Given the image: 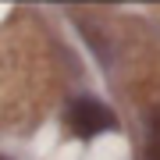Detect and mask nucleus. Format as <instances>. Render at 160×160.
I'll list each match as a JSON object with an SVG mask.
<instances>
[{
	"label": "nucleus",
	"instance_id": "f257e3e1",
	"mask_svg": "<svg viewBox=\"0 0 160 160\" xmlns=\"http://www.w3.org/2000/svg\"><path fill=\"white\" fill-rule=\"evenodd\" d=\"M64 125H68L75 135L92 139V135H100V132L118 128V118H114V110H110L107 103H100L92 96H82V100H75L71 107L64 110Z\"/></svg>",
	"mask_w": 160,
	"mask_h": 160
},
{
	"label": "nucleus",
	"instance_id": "f03ea898",
	"mask_svg": "<svg viewBox=\"0 0 160 160\" xmlns=\"http://www.w3.org/2000/svg\"><path fill=\"white\" fill-rule=\"evenodd\" d=\"M146 160H160V110L149 114V135H146Z\"/></svg>",
	"mask_w": 160,
	"mask_h": 160
}]
</instances>
